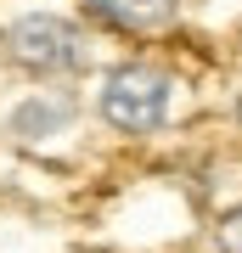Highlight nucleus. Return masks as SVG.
Masks as SVG:
<instances>
[{
    "instance_id": "f257e3e1",
    "label": "nucleus",
    "mask_w": 242,
    "mask_h": 253,
    "mask_svg": "<svg viewBox=\"0 0 242 253\" xmlns=\"http://www.w3.org/2000/svg\"><path fill=\"white\" fill-rule=\"evenodd\" d=\"M163 113H169V79L152 68H118L107 73V84H101V118L118 129H130V135H141V129H158Z\"/></svg>"
},
{
    "instance_id": "f03ea898",
    "label": "nucleus",
    "mask_w": 242,
    "mask_h": 253,
    "mask_svg": "<svg viewBox=\"0 0 242 253\" xmlns=\"http://www.w3.org/2000/svg\"><path fill=\"white\" fill-rule=\"evenodd\" d=\"M6 45L23 68L34 73H73L85 62V40L79 28H68L62 17H23L6 28Z\"/></svg>"
},
{
    "instance_id": "7ed1b4c3",
    "label": "nucleus",
    "mask_w": 242,
    "mask_h": 253,
    "mask_svg": "<svg viewBox=\"0 0 242 253\" xmlns=\"http://www.w3.org/2000/svg\"><path fill=\"white\" fill-rule=\"evenodd\" d=\"M85 6L118 28H158L175 17V0H85Z\"/></svg>"
},
{
    "instance_id": "20e7f679",
    "label": "nucleus",
    "mask_w": 242,
    "mask_h": 253,
    "mask_svg": "<svg viewBox=\"0 0 242 253\" xmlns=\"http://www.w3.org/2000/svg\"><path fill=\"white\" fill-rule=\"evenodd\" d=\"M68 113L73 107H62V101H28V107L11 113V129H17V135H51Z\"/></svg>"
},
{
    "instance_id": "39448f33",
    "label": "nucleus",
    "mask_w": 242,
    "mask_h": 253,
    "mask_svg": "<svg viewBox=\"0 0 242 253\" xmlns=\"http://www.w3.org/2000/svg\"><path fill=\"white\" fill-rule=\"evenodd\" d=\"M220 248H225V253H242V208L220 219Z\"/></svg>"
},
{
    "instance_id": "423d86ee",
    "label": "nucleus",
    "mask_w": 242,
    "mask_h": 253,
    "mask_svg": "<svg viewBox=\"0 0 242 253\" xmlns=\"http://www.w3.org/2000/svg\"><path fill=\"white\" fill-rule=\"evenodd\" d=\"M237 118H242V101H237Z\"/></svg>"
}]
</instances>
